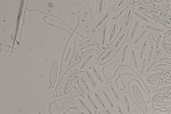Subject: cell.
Listing matches in <instances>:
<instances>
[{"label": "cell", "instance_id": "6da1fadb", "mask_svg": "<svg viewBox=\"0 0 171 114\" xmlns=\"http://www.w3.org/2000/svg\"><path fill=\"white\" fill-rule=\"evenodd\" d=\"M128 34V30L123 29L120 31L116 38L113 42L111 45L116 51L118 50L121 48L126 39Z\"/></svg>", "mask_w": 171, "mask_h": 114}, {"label": "cell", "instance_id": "7a4b0ae2", "mask_svg": "<svg viewBox=\"0 0 171 114\" xmlns=\"http://www.w3.org/2000/svg\"><path fill=\"white\" fill-rule=\"evenodd\" d=\"M134 13V7L133 6H129L126 12L123 22L122 28L124 30H128L129 29L133 19Z\"/></svg>", "mask_w": 171, "mask_h": 114}, {"label": "cell", "instance_id": "3957f363", "mask_svg": "<svg viewBox=\"0 0 171 114\" xmlns=\"http://www.w3.org/2000/svg\"><path fill=\"white\" fill-rule=\"evenodd\" d=\"M110 14L107 12L100 16L94 24V28L95 29H100L107 24L110 18Z\"/></svg>", "mask_w": 171, "mask_h": 114}, {"label": "cell", "instance_id": "277c9868", "mask_svg": "<svg viewBox=\"0 0 171 114\" xmlns=\"http://www.w3.org/2000/svg\"><path fill=\"white\" fill-rule=\"evenodd\" d=\"M110 46L105 50L104 53L99 58L98 61L99 64H102L107 62L115 54L116 50L111 46Z\"/></svg>", "mask_w": 171, "mask_h": 114}, {"label": "cell", "instance_id": "5b68a950", "mask_svg": "<svg viewBox=\"0 0 171 114\" xmlns=\"http://www.w3.org/2000/svg\"><path fill=\"white\" fill-rule=\"evenodd\" d=\"M140 26L141 21L139 20L135 19L133 20L129 35L130 41L132 42L136 37Z\"/></svg>", "mask_w": 171, "mask_h": 114}, {"label": "cell", "instance_id": "8992f818", "mask_svg": "<svg viewBox=\"0 0 171 114\" xmlns=\"http://www.w3.org/2000/svg\"><path fill=\"white\" fill-rule=\"evenodd\" d=\"M58 71V63L57 60H55L52 63L49 74V82L51 87H53L56 83Z\"/></svg>", "mask_w": 171, "mask_h": 114}, {"label": "cell", "instance_id": "52a82bcc", "mask_svg": "<svg viewBox=\"0 0 171 114\" xmlns=\"http://www.w3.org/2000/svg\"><path fill=\"white\" fill-rule=\"evenodd\" d=\"M119 26L117 22H113L112 24L108 33V42L111 43L113 41L117 35Z\"/></svg>", "mask_w": 171, "mask_h": 114}, {"label": "cell", "instance_id": "ba28073f", "mask_svg": "<svg viewBox=\"0 0 171 114\" xmlns=\"http://www.w3.org/2000/svg\"><path fill=\"white\" fill-rule=\"evenodd\" d=\"M138 9L141 12L150 15L158 14H160L159 10L151 5H140Z\"/></svg>", "mask_w": 171, "mask_h": 114}, {"label": "cell", "instance_id": "9c48e42d", "mask_svg": "<svg viewBox=\"0 0 171 114\" xmlns=\"http://www.w3.org/2000/svg\"><path fill=\"white\" fill-rule=\"evenodd\" d=\"M108 31L107 28H103L99 34V41L101 46L105 48L107 45L108 39Z\"/></svg>", "mask_w": 171, "mask_h": 114}, {"label": "cell", "instance_id": "30bf717a", "mask_svg": "<svg viewBox=\"0 0 171 114\" xmlns=\"http://www.w3.org/2000/svg\"><path fill=\"white\" fill-rule=\"evenodd\" d=\"M127 7V6H125L122 8V9L117 12L114 14L113 15L111 19V21L113 22H117H117H119L121 21L123 17L124 14L126 12L128 8Z\"/></svg>", "mask_w": 171, "mask_h": 114}, {"label": "cell", "instance_id": "8fae6325", "mask_svg": "<svg viewBox=\"0 0 171 114\" xmlns=\"http://www.w3.org/2000/svg\"><path fill=\"white\" fill-rule=\"evenodd\" d=\"M147 33V31L146 29L142 30L131 42V44L132 46H137L141 43L142 41L146 37Z\"/></svg>", "mask_w": 171, "mask_h": 114}, {"label": "cell", "instance_id": "7c38bea8", "mask_svg": "<svg viewBox=\"0 0 171 114\" xmlns=\"http://www.w3.org/2000/svg\"><path fill=\"white\" fill-rule=\"evenodd\" d=\"M130 45L129 43L127 42L125 44L121 50V60L120 62L122 64H124L127 59L128 53L129 50Z\"/></svg>", "mask_w": 171, "mask_h": 114}, {"label": "cell", "instance_id": "4fadbf2b", "mask_svg": "<svg viewBox=\"0 0 171 114\" xmlns=\"http://www.w3.org/2000/svg\"><path fill=\"white\" fill-rule=\"evenodd\" d=\"M96 1V11L99 15H102L105 10L107 1L105 0H97Z\"/></svg>", "mask_w": 171, "mask_h": 114}, {"label": "cell", "instance_id": "5bb4252c", "mask_svg": "<svg viewBox=\"0 0 171 114\" xmlns=\"http://www.w3.org/2000/svg\"><path fill=\"white\" fill-rule=\"evenodd\" d=\"M134 15L136 19L139 20L140 21L146 24H150L152 22L151 20L142 14L139 11L135 10L134 11Z\"/></svg>", "mask_w": 171, "mask_h": 114}, {"label": "cell", "instance_id": "9a60e30c", "mask_svg": "<svg viewBox=\"0 0 171 114\" xmlns=\"http://www.w3.org/2000/svg\"><path fill=\"white\" fill-rule=\"evenodd\" d=\"M130 54L132 64L135 69H138L139 68V65L136 50L134 48L132 47L130 50Z\"/></svg>", "mask_w": 171, "mask_h": 114}, {"label": "cell", "instance_id": "2e32d148", "mask_svg": "<svg viewBox=\"0 0 171 114\" xmlns=\"http://www.w3.org/2000/svg\"><path fill=\"white\" fill-rule=\"evenodd\" d=\"M144 27L146 29L155 33L162 34L165 32V30L164 29L158 26L150 24H146Z\"/></svg>", "mask_w": 171, "mask_h": 114}, {"label": "cell", "instance_id": "e0dca14e", "mask_svg": "<svg viewBox=\"0 0 171 114\" xmlns=\"http://www.w3.org/2000/svg\"><path fill=\"white\" fill-rule=\"evenodd\" d=\"M152 18L154 20L163 25H169L171 24L170 21L159 14L153 15Z\"/></svg>", "mask_w": 171, "mask_h": 114}, {"label": "cell", "instance_id": "ac0fdd59", "mask_svg": "<svg viewBox=\"0 0 171 114\" xmlns=\"http://www.w3.org/2000/svg\"><path fill=\"white\" fill-rule=\"evenodd\" d=\"M94 56V54L93 53L90 54L87 56L81 65L80 67V70H82L85 68L87 66L88 64L91 62V60L93 59Z\"/></svg>", "mask_w": 171, "mask_h": 114}, {"label": "cell", "instance_id": "d6986e66", "mask_svg": "<svg viewBox=\"0 0 171 114\" xmlns=\"http://www.w3.org/2000/svg\"><path fill=\"white\" fill-rule=\"evenodd\" d=\"M147 44H148V41L147 40H145L141 44L140 46L139 50V59L140 60H141L143 57L147 49Z\"/></svg>", "mask_w": 171, "mask_h": 114}, {"label": "cell", "instance_id": "ffe728a7", "mask_svg": "<svg viewBox=\"0 0 171 114\" xmlns=\"http://www.w3.org/2000/svg\"><path fill=\"white\" fill-rule=\"evenodd\" d=\"M92 69L93 71L94 74L95 75L96 77L97 78L98 80L101 83H104V80L102 78L98 70L96 68L95 66H92Z\"/></svg>", "mask_w": 171, "mask_h": 114}, {"label": "cell", "instance_id": "44dd1931", "mask_svg": "<svg viewBox=\"0 0 171 114\" xmlns=\"http://www.w3.org/2000/svg\"><path fill=\"white\" fill-rule=\"evenodd\" d=\"M129 1V0H118L117 1L115 6L116 9H120L122 8L124 6L126 5Z\"/></svg>", "mask_w": 171, "mask_h": 114}, {"label": "cell", "instance_id": "7402d4cb", "mask_svg": "<svg viewBox=\"0 0 171 114\" xmlns=\"http://www.w3.org/2000/svg\"><path fill=\"white\" fill-rule=\"evenodd\" d=\"M86 74L88 79L90 81L91 85H92L94 87H97V84L96 82L95 81L94 79L91 74L90 73V72L87 70L86 71Z\"/></svg>", "mask_w": 171, "mask_h": 114}, {"label": "cell", "instance_id": "603a6c76", "mask_svg": "<svg viewBox=\"0 0 171 114\" xmlns=\"http://www.w3.org/2000/svg\"><path fill=\"white\" fill-rule=\"evenodd\" d=\"M102 93L103 95L105 97V98L106 99V100L107 101L108 103L109 104L110 106L112 108H114V104L113 103L112 100L111 99V98H110L109 96L107 93L104 91H102Z\"/></svg>", "mask_w": 171, "mask_h": 114}, {"label": "cell", "instance_id": "cb8c5ba5", "mask_svg": "<svg viewBox=\"0 0 171 114\" xmlns=\"http://www.w3.org/2000/svg\"><path fill=\"white\" fill-rule=\"evenodd\" d=\"M78 100L80 103L81 104V105L83 106L84 108V109H85V110L87 112L88 114H93L92 111L91 110V109H90V108L88 107L87 105H86V104H85V103L82 99H81L79 98Z\"/></svg>", "mask_w": 171, "mask_h": 114}, {"label": "cell", "instance_id": "d4e9b609", "mask_svg": "<svg viewBox=\"0 0 171 114\" xmlns=\"http://www.w3.org/2000/svg\"><path fill=\"white\" fill-rule=\"evenodd\" d=\"M87 97L88 100L89 101V103H90V104H91V105L93 106V108L96 110H98V107L97 105H96V104H95V103L94 102L93 100L92 99V97H91V96H90V94H89V93H87Z\"/></svg>", "mask_w": 171, "mask_h": 114}, {"label": "cell", "instance_id": "484cf974", "mask_svg": "<svg viewBox=\"0 0 171 114\" xmlns=\"http://www.w3.org/2000/svg\"><path fill=\"white\" fill-rule=\"evenodd\" d=\"M124 99L125 103L126 106L127 111L128 113H130L131 111V106L126 96L124 95Z\"/></svg>", "mask_w": 171, "mask_h": 114}, {"label": "cell", "instance_id": "4316f807", "mask_svg": "<svg viewBox=\"0 0 171 114\" xmlns=\"http://www.w3.org/2000/svg\"><path fill=\"white\" fill-rule=\"evenodd\" d=\"M94 95L95 96L97 100L99 103L100 105L101 106H102V107L104 108V109H106V105H105V104H104V102H103L101 98L100 97L99 95V94H98L97 93H96V92H95V93H94Z\"/></svg>", "mask_w": 171, "mask_h": 114}, {"label": "cell", "instance_id": "83f0119b", "mask_svg": "<svg viewBox=\"0 0 171 114\" xmlns=\"http://www.w3.org/2000/svg\"><path fill=\"white\" fill-rule=\"evenodd\" d=\"M110 88L112 92V93L113 94L114 96L115 97V98L118 101H120V97H119V96L118 95L117 93V91H116V90L114 88L112 85H110Z\"/></svg>", "mask_w": 171, "mask_h": 114}, {"label": "cell", "instance_id": "f1b7e54d", "mask_svg": "<svg viewBox=\"0 0 171 114\" xmlns=\"http://www.w3.org/2000/svg\"><path fill=\"white\" fill-rule=\"evenodd\" d=\"M81 81L82 82L83 84V85L84 86L86 89L87 91L89 93H91V90H90V88H89V86L88 85L87 83L86 82L85 80L83 77H81Z\"/></svg>", "mask_w": 171, "mask_h": 114}, {"label": "cell", "instance_id": "f546056e", "mask_svg": "<svg viewBox=\"0 0 171 114\" xmlns=\"http://www.w3.org/2000/svg\"><path fill=\"white\" fill-rule=\"evenodd\" d=\"M153 46H151L150 47V49H149V54H148V64H150V62H151L152 58V56L153 53Z\"/></svg>", "mask_w": 171, "mask_h": 114}, {"label": "cell", "instance_id": "4dcf8cb0", "mask_svg": "<svg viewBox=\"0 0 171 114\" xmlns=\"http://www.w3.org/2000/svg\"><path fill=\"white\" fill-rule=\"evenodd\" d=\"M96 43H93L90 44H88L87 45H86V46H84L83 47H81L79 49L80 51H82V50H83L86 49H89V48H92V47H93L94 46H95L96 45Z\"/></svg>", "mask_w": 171, "mask_h": 114}, {"label": "cell", "instance_id": "1f68e13d", "mask_svg": "<svg viewBox=\"0 0 171 114\" xmlns=\"http://www.w3.org/2000/svg\"><path fill=\"white\" fill-rule=\"evenodd\" d=\"M146 59H144L143 60L142 63L141 68V75L142 76L144 72L145 68H146Z\"/></svg>", "mask_w": 171, "mask_h": 114}, {"label": "cell", "instance_id": "d6a6232c", "mask_svg": "<svg viewBox=\"0 0 171 114\" xmlns=\"http://www.w3.org/2000/svg\"><path fill=\"white\" fill-rule=\"evenodd\" d=\"M151 6H153L155 8L161 9L165 11V8L164 6L162 5H158L157 4H151Z\"/></svg>", "mask_w": 171, "mask_h": 114}, {"label": "cell", "instance_id": "836d02e7", "mask_svg": "<svg viewBox=\"0 0 171 114\" xmlns=\"http://www.w3.org/2000/svg\"><path fill=\"white\" fill-rule=\"evenodd\" d=\"M159 15L166 18V19H167L168 20L171 22V16L165 13V12H160Z\"/></svg>", "mask_w": 171, "mask_h": 114}, {"label": "cell", "instance_id": "e575fe53", "mask_svg": "<svg viewBox=\"0 0 171 114\" xmlns=\"http://www.w3.org/2000/svg\"><path fill=\"white\" fill-rule=\"evenodd\" d=\"M159 60L158 59H157L154 60V61L149 66V67H148L147 69V71H148L149 70L151 69L157 64V63L159 62Z\"/></svg>", "mask_w": 171, "mask_h": 114}, {"label": "cell", "instance_id": "d590c367", "mask_svg": "<svg viewBox=\"0 0 171 114\" xmlns=\"http://www.w3.org/2000/svg\"><path fill=\"white\" fill-rule=\"evenodd\" d=\"M92 40H93L92 39L87 40L85 41L84 42H83L81 43L80 44L78 45V47H82L84 46H86L87 44L89 43L92 41Z\"/></svg>", "mask_w": 171, "mask_h": 114}, {"label": "cell", "instance_id": "8d00e7d4", "mask_svg": "<svg viewBox=\"0 0 171 114\" xmlns=\"http://www.w3.org/2000/svg\"><path fill=\"white\" fill-rule=\"evenodd\" d=\"M170 2L169 0L166 1V4L165 6V13L168 14L169 11V9Z\"/></svg>", "mask_w": 171, "mask_h": 114}, {"label": "cell", "instance_id": "74e56055", "mask_svg": "<svg viewBox=\"0 0 171 114\" xmlns=\"http://www.w3.org/2000/svg\"><path fill=\"white\" fill-rule=\"evenodd\" d=\"M162 35H159L157 39L156 43V50H157L158 49H159L161 38H162Z\"/></svg>", "mask_w": 171, "mask_h": 114}, {"label": "cell", "instance_id": "f35d334b", "mask_svg": "<svg viewBox=\"0 0 171 114\" xmlns=\"http://www.w3.org/2000/svg\"><path fill=\"white\" fill-rule=\"evenodd\" d=\"M77 85L78 86V89H79L81 91V92L83 93V94L84 95H85V92L83 88L82 87V86L81 85L80 83L78 81H77Z\"/></svg>", "mask_w": 171, "mask_h": 114}, {"label": "cell", "instance_id": "ab89813d", "mask_svg": "<svg viewBox=\"0 0 171 114\" xmlns=\"http://www.w3.org/2000/svg\"><path fill=\"white\" fill-rule=\"evenodd\" d=\"M83 72V71L82 70L77 71L73 73L70 76V78H72V77H74V76H77V75L81 74Z\"/></svg>", "mask_w": 171, "mask_h": 114}, {"label": "cell", "instance_id": "60d3db41", "mask_svg": "<svg viewBox=\"0 0 171 114\" xmlns=\"http://www.w3.org/2000/svg\"><path fill=\"white\" fill-rule=\"evenodd\" d=\"M74 89H75V91L77 92V94L81 96H82L84 95L83 94V93H82L81 91L80 90H78V88L76 87H74Z\"/></svg>", "mask_w": 171, "mask_h": 114}, {"label": "cell", "instance_id": "b9f144b4", "mask_svg": "<svg viewBox=\"0 0 171 114\" xmlns=\"http://www.w3.org/2000/svg\"><path fill=\"white\" fill-rule=\"evenodd\" d=\"M73 82V80H72L70 81L69 82L67 86L66 87V88H65V89L66 90H68L71 87V86Z\"/></svg>", "mask_w": 171, "mask_h": 114}, {"label": "cell", "instance_id": "7bdbcfd3", "mask_svg": "<svg viewBox=\"0 0 171 114\" xmlns=\"http://www.w3.org/2000/svg\"><path fill=\"white\" fill-rule=\"evenodd\" d=\"M71 50V49H70L68 50V52L67 54L66 57H65V60H68L69 57L70 56V54Z\"/></svg>", "mask_w": 171, "mask_h": 114}, {"label": "cell", "instance_id": "ee69618b", "mask_svg": "<svg viewBox=\"0 0 171 114\" xmlns=\"http://www.w3.org/2000/svg\"><path fill=\"white\" fill-rule=\"evenodd\" d=\"M117 108L119 114H124V113L122 109H121V108L120 106H118Z\"/></svg>", "mask_w": 171, "mask_h": 114}, {"label": "cell", "instance_id": "f6af8a7d", "mask_svg": "<svg viewBox=\"0 0 171 114\" xmlns=\"http://www.w3.org/2000/svg\"><path fill=\"white\" fill-rule=\"evenodd\" d=\"M106 111L107 114H113L108 109H106Z\"/></svg>", "mask_w": 171, "mask_h": 114}, {"label": "cell", "instance_id": "bcb514c9", "mask_svg": "<svg viewBox=\"0 0 171 114\" xmlns=\"http://www.w3.org/2000/svg\"><path fill=\"white\" fill-rule=\"evenodd\" d=\"M116 1H114V0H113V1H108V2H109V3H113L114 2H115Z\"/></svg>", "mask_w": 171, "mask_h": 114}, {"label": "cell", "instance_id": "7dc6e473", "mask_svg": "<svg viewBox=\"0 0 171 114\" xmlns=\"http://www.w3.org/2000/svg\"><path fill=\"white\" fill-rule=\"evenodd\" d=\"M75 114H85V113L84 112H78V113Z\"/></svg>", "mask_w": 171, "mask_h": 114}, {"label": "cell", "instance_id": "c3c4849f", "mask_svg": "<svg viewBox=\"0 0 171 114\" xmlns=\"http://www.w3.org/2000/svg\"><path fill=\"white\" fill-rule=\"evenodd\" d=\"M169 10L170 11V14L171 15V4H170V5H169Z\"/></svg>", "mask_w": 171, "mask_h": 114}, {"label": "cell", "instance_id": "681fc988", "mask_svg": "<svg viewBox=\"0 0 171 114\" xmlns=\"http://www.w3.org/2000/svg\"><path fill=\"white\" fill-rule=\"evenodd\" d=\"M101 114V112H99V113H98V114Z\"/></svg>", "mask_w": 171, "mask_h": 114}, {"label": "cell", "instance_id": "f907efd6", "mask_svg": "<svg viewBox=\"0 0 171 114\" xmlns=\"http://www.w3.org/2000/svg\"><path fill=\"white\" fill-rule=\"evenodd\" d=\"M169 2H170V3H171V1H169Z\"/></svg>", "mask_w": 171, "mask_h": 114}]
</instances>
